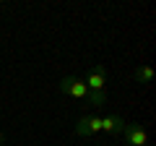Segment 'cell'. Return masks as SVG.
<instances>
[{
  "label": "cell",
  "mask_w": 156,
  "mask_h": 146,
  "mask_svg": "<svg viewBox=\"0 0 156 146\" xmlns=\"http://www.w3.org/2000/svg\"><path fill=\"white\" fill-rule=\"evenodd\" d=\"M3 141H5V136H3V130H0V146H3Z\"/></svg>",
  "instance_id": "8"
},
{
  "label": "cell",
  "mask_w": 156,
  "mask_h": 146,
  "mask_svg": "<svg viewBox=\"0 0 156 146\" xmlns=\"http://www.w3.org/2000/svg\"><path fill=\"white\" fill-rule=\"evenodd\" d=\"M83 84H86L89 91H104V86H107V68L101 65V63H96V65L86 73Z\"/></svg>",
  "instance_id": "2"
},
{
  "label": "cell",
  "mask_w": 156,
  "mask_h": 146,
  "mask_svg": "<svg viewBox=\"0 0 156 146\" xmlns=\"http://www.w3.org/2000/svg\"><path fill=\"white\" fill-rule=\"evenodd\" d=\"M135 78H138L140 84H151V81H154V68L151 65H138L135 68Z\"/></svg>",
  "instance_id": "6"
},
{
  "label": "cell",
  "mask_w": 156,
  "mask_h": 146,
  "mask_svg": "<svg viewBox=\"0 0 156 146\" xmlns=\"http://www.w3.org/2000/svg\"><path fill=\"white\" fill-rule=\"evenodd\" d=\"M122 138L128 141L130 146H148V133H146V128H140V125H135V123H125Z\"/></svg>",
  "instance_id": "4"
},
{
  "label": "cell",
  "mask_w": 156,
  "mask_h": 146,
  "mask_svg": "<svg viewBox=\"0 0 156 146\" xmlns=\"http://www.w3.org/2000/svg\"><path fill=\"white\" fill-rule=\"evenodd\" d=\"M99 130H101V118L99 115H83V118H78L73 133L86 138V136H94V133H99Z\"/></svg>",
  "instance_id": "3"
},
{
  "label": "cell",
  "mask_w": 156,
  "mask_h": 146,
  "mask_svg": "<svg viewBox=\"0 0 156 146\" xmlns=\"http://www.w3.org/2000/svg\"><path fill=\"white\" fill-rule=\"evenodd\" d=\"M122 128H125V120L120 118L117 112H109L101 118V130L109 136H122Z\"/></svg>",
  "instance_id": "5"
},
{
  "label": "cell",
  "mask_w": 156,
  "mask_h": 146,
  "mask_svg": "<svg viewBox=\"0 0 156 146\" xmlns=\"http://www.w3.org/2000/svg\"><path fill=\"white\" fill-rule=\"evenodd\" d=\"M86 102H89L91 107H101V104H107V91H89Z\"/></svg>",
  "instance_id": "7"
},
{
  "label": "cell",
  "mask_w": 156,
  "mask_h": 146,
  "mask_svg": "<svg viewBox=\"0 0 156 146\" xmlns=\"http://www.w3.org/2000/svg\"><path fill=\"white\" fill-rule=\"evenodd\" d=\"M57 86H60L62 94L73 97V99H86V97H89V89H86L83 78H78V76H65Z\"/></svg>",
  "instance_id": "1"
}]
</instances>
